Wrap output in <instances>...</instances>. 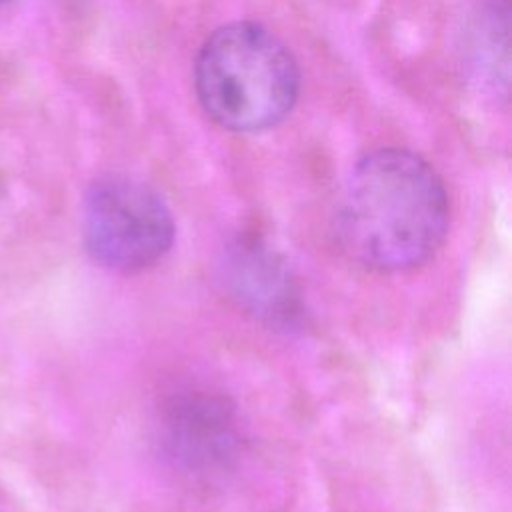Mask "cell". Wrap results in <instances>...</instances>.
<instances>
[{"instance_id": "1", "label": "cell", "mask_w": 512, "mask_h": 512, "mask_svg": "<svg viewBox=\"0 0 512 512\" xmlns=\"http://www.w3.org/2000/svg\"><path fill=\"white\" fill-rule=\"evenodd\" d=\"M450 222L446 188L418 154L380 148L356 162L336 212L344 252L378 272H404L428 262Z\"/></svg>"}, {"instance_id": "2", "label": "cell", "mask_w": 512, "mask_h": 512, "mask_svg": "<svg viewBox=\"0 0 512 512\" xmlns=\"http://www.w3.org/2000/svg\"><path fill=\"white\" fill-rule=\"evenodd\" d=\"M194 88L206 116L230 132H262L294 108L300 72L290 50L256 22L214 30L194 64Z\"/></svg>"}, {"instance_id": "3", "label": "cell", "mask_w": 512, "mask_h": 512, "mask_svg": "<svg viewBox=\"0 0 512 512\" xmlns=\"http://www.w3.org/2000/svg\"><path fill=\"white\" fill-rule=\"evenodd\" d=\"M88 254L114 272H142L160 262L174 244V218L162 196L128 176L96 180L84 200Z\"/></svg>"}, {"instance_id": "4", "label": "cell", "mask_w": 512, "mask_h": 512, "mask_svg": "<svg viewBox=\"0 0 512 512\" xmlns=\"http://www.w3.org/2000/svg\"><path fill=\"white\" fill-rule=\"evenodd\" d=\"M158 440L168 462L198 480L230 472L244 452L236 404L206 386H184L164 400Z\"/></svg>"}, {"instance_id": "5", "label": "cell", "mask_w": 512, "mask_h": 512, "mask_svg": "<svg viewBox=\"0 0 512 512\" xmlns=\"http://www.w3.org/2000/svg\"><path fill=\"white\" fill-rule=\"evenodd\" d=\"M220 278L230 298L254 318L294 328L304 318L298 280L286 258L258 238H238L222 254Z\"/></svg>"}, {"instance_id": "6", "label": "cell", "mask_w": 512, "mask_h": 512, "mask_svg": "<svg viewBox=\"0 0 512 512\" xmlns=\"http://www.w3.org/2000/svg\"><path fill=\"white\" fill-rule=\"evenodd\" d=\"M4 2H10V0H0V4H4Z\"/></svg>"}]
</instances>
